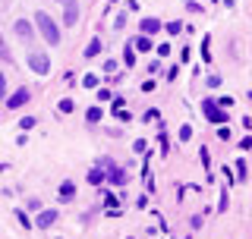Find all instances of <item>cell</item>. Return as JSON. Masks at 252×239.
<instances>
[{
	"instance_id": "obj_10",
	"label": "cell",
	"mask_w": 252,
	"mask_h": 239,
	"mask_svg": "<svg viewBox=\"0 0 252 239\" xmlns=\"http://www.w3.org/2000/svg\"><path fill=\"white\" fill-rule=\"evenodd\" d=\"M101 51H104V44H101V38H92V41H89V47H85V57H98V54Z\"/></svg>"
},
{
	"instance_id": "obj_23",
	"label": "cell",
	"mask_w": 252,
	"mask_h": 239,
	"mask_svg": "<svg viewBox=\"0 0 252 239\" xmlns=\"http://www.w3.org/2000/svg\"><path fill=\"white\" fill-rule=\"evenodd\" d=\"M0 98H6V76L0 73Z\"/></svg>"
},
{
	"instance_id": "obj_17",
	"label": "cell",
	"mask_w": 252,
	"mask_h": 239,
	"mask_svg": "<svg viewBox=\"0 0 252 239\" xmlns=\"http://www.w3.org/2000/svg\"><path fill=\"white\" fill-rule=\"evenodd\" d=\"M16 217H19V220H22V227H26V230H32V220L26 217V211H16Z\"/></svg>"
},
{
	"instance_id": "obj_15",
	"label": "cell",
	"mask_w": 252,
	"mask_h": 239,
	"mask_svg": "<svg viewBox=\"0 0 252 239\" xmlns=\"http://www.w3.org/2000/svg\"><path fill=\"white\" fill-rule=\"evenodd\" d=\"M136 47H139V51H152V38H139V41H136Z\"/></svg>"
},
{
	"instance_id": "obj_7",
	"label": "cell",
	"mask_w": 252,
	"mask_h": 239,
	"mask_svg": "<svg viewBox=\"0 0 252 239\" xmlns=\"http://www.w3.org/2000/svg\"><path fill=\"white\" fill-rule=\"evenodd\" d=\"M16 35H19L22 41H32V38H35V29H32V22H29V19H19V22H16Z\"/></svg>"
},
{
	"instance_id": "obj_5",
	"label": "cell",
	"mask_w": 252,
	"mask_h": 239,
	"mask_svg": "<svg viewBox=\"0 0 252 239\" xmlns=\"http://www.w3.org/2000/svg\"><path fill=\"white\" fill-rule=\"evenodd\" d=\"M22 104H29V89H26V85H22V89H16L10 98H6V107H10V110H19Z\"/></svg>"
},
{
	"instance_id": "obj_13",
	"label": "cell",
	"mask_w": 252,
	"mask_h": 239,
	"mask_svg": "<svg viewBox=\"0 0 252 239\" xmlns=\"http://www.w3.org/2000/svg\"><path fill=\"white\" fill-rule=\"evenodd\" d=\"M82 85H85V89H98V76H94V73H89V76L82 79Z\"/></svg>"
},
{
	"instance_id": "obj_11",
	"label": "cell",
	"mask_w": 252,
	"mask_h": 239,
	"mask_svg": "<svg viewBox=\"0 0 252 239\" xmlns=\"http://www.w3.org/2000/svg\"><path fill=\"white\" fill-rule=\"evenodd\" d=\"M104 179H107L104 167H101V170H92V173H89V182H92V186H101V182H104Z\"/></svg>"
},
{
	"instance_id": "obj_25",
	"label": "cell",
	"mask_w": 252,
	"mask_h": 239,
	"mask_svg": "<svg viewBox=\"0 0 252 239\" xmlns=\"http://www.w3.org/2000/svg\"><path fill=\"white\" fill-rule=\"evenodd\" d=\"M240 148H243V151H249V148H252V135H246V139L240 142Z\"/></svg>"
},
{
	"instance_id": "obj_16",
	"label": "cell",
	"mask_w": 252,
	"mask_h": 239,
	"mask_svg": "<svg viewBox=\"0 0 252 239\" xmlns=\"http://www.w3.org/2000/svg\"><path fill=\"white\" fill-rule=\"evenodd\" d=\"M180 29H183V22H167V26H164V31H170V35H177Z\"/></svg>"
},
{
	"instance_id": "obj_2",
	"label": "cell",
	"mask_w": 252,
	"mask_h": 239,
	"mask_svg": "<svg viewBox=\"0 0 252 239\" xmlns=\"http://www.w3.org/2000/svg\"><path fill=\"white\" fill-rule=\"evenodd\" d=\"M202 114L208 117V123H215V126H227V110L220 107L215 98H205V101H202Z\"/></svg>"
},
{
	"instance_id": "obj_9",
	"label": "cell",
	"mask_w": 252,
	"mask_h": 239,
	"mask_svg": "<svg viewBox=\"0 0 252 239\" xmlns=\"http://www.w3.org/2000/svg\"><path fill=\"white\" fill-rule=\"evenodd\" d=\"M164 26H161V19H155V16H148V19H142V31L145 35H155V31H161Z\"/></svg>"
},
{
	"instance_id": "obj_27",
	"label": "cell",
	"mask_w": 252,
	"mask_h": 239,
	"mask_svg": "<svg viewBox=\"0 0 252 239\" xmlns=\"http://www.w3.org/2000/svg\"><path fill=\"white\" fill-rule=\"evenodd\" d=\"M249 101H252V94H249Z\"/></svg>"
},
{
	"instance_id": "obj_12",
	"label": "cell",
	"mask_w": 252,
	"mask_h": 239,
	"mask_svg": "<svg viewBox=\"0 0 252 239\" xmlns=\"http://www.w3.org/2000/svg\"><path fill=\"white\" fill-rule=\"evenodd\" d=\"M85 120H89V123H98V120H101V107H89V114H85Z\"/></svg>"
},
{
	"instance_id": "obj_20",
	"label": "cell",
	"mask_w": 252,
	"mask_h": 239,
	"mask_svg": "<svg viewBox=\"0 0 252 239\" xmlns=\"http://www.w3.org/2000/svg\"><path fill=\"white\" fill-rule=\"evenodd\" d=\"M35 123H38V120H35V117H26V120H22V123H19V126H22V129H32V126H35Z\"/></svg>"
},
{
	"instance_id": "obj_3",
	"label": "cell",
	"mask_w": 252,
	"mask_h": 239,
	"mask_svg": "<svg viewBox=\"0 0 252 239\" xmlns=\"http://www.w3.org/2000/svg\"><path fill=\"white\" fill-rule=\"evenodd\" d=\"M29 69H32V73H38V76H47V73H51V57H47V54L32 51L29 54Z\"/></svg>"
},
{
	"instance_id": "obj_1",
	"label": "cell",
	"mask_w": 252,
	"mask_h": 239,
	"mask_svg": "<svg viewBox=\"0 0 252 239\" xmlns=\"http://www.w3.org/2000/svg\"><path fill=\"white\" fill-rule=\"evenodd\" d=\"M35 26H38V31H41V38L51 47H57L60 44V29H57V22L51 19L47 13H35Z\"/></svg>"
},
{
	"instance_id": "obj_22",
	"label": "cell",
	"mask_w": 252,
	"mask_h": 239,
	"mask_svg": "<svg viewBox=\"0 0 252 239\" xmlns=\"http://www.w3.org/2000/svg\"><path fill=\"white\" fill-rule=\"evenodd\" d=\"M218 104L224 107V110H230V104H233V98H230V94H227V98H220V101H218Z\"/></svg>"
},
{
	"instance_id": "obj_18",
	"label": "cell",
	"mask_w": 252,
	"mask_h": 239,
	"mask_svg": "<svg viewBox=\"0 0 252 239\" xmlns=\"http://www.w3.org/2000/svg\"><path fill=\"white\" fill-rule=\"evenodd\" d=\"M123 60H126V66H132V63H136V54L129 51V47H126V54H123Z\"/></svg>"
},
{
	"instance_id": "obj_24",
	"label": "cell",
	"mask_w": 252,
	"mask_h": 239,
	"mask_svg": "<svg viewBox=\"0 0 252 239\" xmlns=\"http://www.w3.org/2000/svg\"><path fill=\"white\" fill-rule=\"evenodd\" d=\"M189 135H192V126H183V129H180V139H183V142H186V139H189Z\"/></svg>"
},
{
	"instance_id": "obj_8",
	"label": "cell",
	"mask_w": 252,
	"mask_h": 239,
	"mask_svg": "<svg viewBox=\"0 0 252 239\" xmlns=\"http://www.w3.org/2000/svg\"><path fill=\"white\" fill-rule=\"evenodd\" d=\"M54 220H57V211H41V214H38V220H35V227L38 230H47V227H54Z\"/></svg>"
},
{
	"instance_id": "obj_21",
	"label": "cell",
	"mask_w": 252,
	"mask_h": 239,
	"mask_svg": "<svg viewBox=\"0 0 252 239\" xmlns=\"http://www.w3.org/2000/svg\"><path fill=\"white\" fill-rule=\"evenodd\" d=\"M205 82H208V89H218V85H220V76H208Z\"/></svg>"
},
{
	"instance_id": "obj_26",
	"label": "cell",
	"mask_w": 252,
	"mask_h": 239,
	"mask_svg": "<svg viewBox=\"0 0 252 239\" xmlns=\"http://www.w3.org/2000/svg\"><path fill=\"white\" fill-rule=\"evenodd\" d=\"M0 57H10V51H6V41L0 38Z\"/></svg>"
},
{
	"instance_id": "obj_14",
	"label": "cell",
	"mask_w": 252,
	"mask_h": 239,
	"mask_svg": "<svg viewBox=\"0 0 252 239\" xmlns=\"http://www.w3.org/2000/svg\"><path fill=\"white\" fill-rule=\"evenodd\" d=\"M73 192H76V186H73V182H63V186H60V198H69Z\"/></svg>"
},
{
	"instance_id": "obj_6",
	"label": "cell",
	"mask_w": 252,
	"mask_h": 239,
	"mask_svg": "<svg viewBox=\"0 0 252 239\" xmlns=\"http://www.w3.org/2000/svg\"><path fill=\"white\" fill-rule=\"evenodd\" d=\"M101 167H104V170H107V179L114 182V186H126V173L120 170V167H114L110 161H101Z\"/></svg>"
},
{
	"instance_id": "obj_4",
	"label": "cell",
	"mask_w": 252,
	"mask_h": 239,
	"mask_svg": "<svg viewBox=\"0 0 252 239\" xmlns=\"http://www.w3.org/2000/svg\"><path fill=\"white\" fill-rule=\"evenodd\" d=\"M57 3L63 6V22H66V29H73L76 26V19H79V10H76V0H57Z\"/></svg>"
},
{
	"instance_id": "obj_19",
	"label": "cell",
	"mask_w": 252,
	"mask_h": 239,
	"mask_svg": "<svg viewBox=\"0 0 252 239\" xmlns=\"http://www.w3.org/2000/svg\"><path fill=\"white\" fill-rule=\"evenodd\" d=\"M60 110H63V114H69V110H73V101L63 98V101H60Z\"/></svg>"
}]
</instances>
